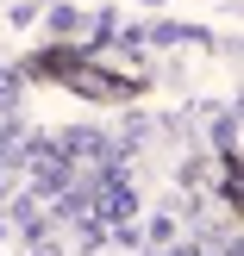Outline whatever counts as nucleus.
I'll list each match as a JSON object with an SVG mask.
<instances>
[{
	"label": "nucleus",
	"mask_w": 244,
	"mask_h": 256,
	"mask_svg": "<svg viewBox=\"0 0 244 256\" xmlns=\"http://www.w3.org/2000/svg\"><path fill=\"white\" fill-rule=\"evenodd\" d=\"M157 256H200V250H157Z\"/></svg>",
	"instance_id": "1"
},
{
	"label": "nucleus",
	"mask_w": 244,
	"mask_h": 256,
	"mask_svg": "<svg viewBox=\"0 0 244 256\" xmlns=\"http://www.w3.org/2000/svg\"><path fill=\"white\" fill-rule=\"evenodd\" d=\"M150 6H157V0H150Z\"/></svg>",
	"instance_id": "3"
},
{
	"label": "nucleus",
	"mask_w": 244,
	"mask_h": 256,
	"mask_svg": "<svg viewBox=\"0 0 244 256\" xmlns=\"http://www.w3.org/2000/svg\"><path fill=\"white\" fill-rule=\"evenodd\" d=\"M38 256H57V250H38Z\"/></svg>",
	"instance_id": "2"
}]
</instances>
